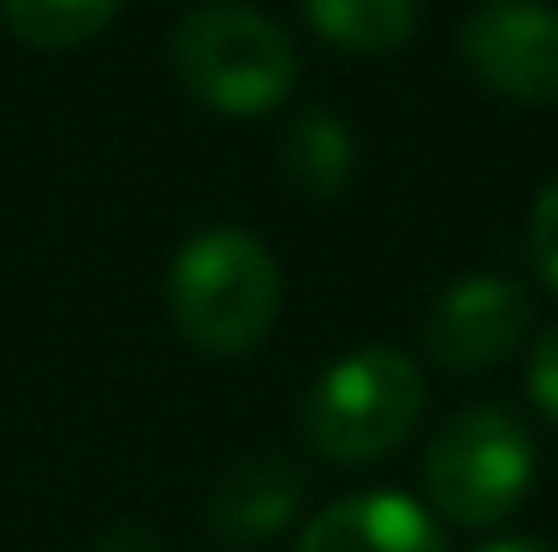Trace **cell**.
<instances>
[{
	"label": "cell",
	"mask_w": 558,
	"mask_h": 552,
	"mask_svg": "<svg viewBox=\"0 0 558 552\" xmlns=\"http://www.w3.org/2000/svg\"><path fill=\"white\" fill-rule=\"evenodd\" d=\"M169 315L195 353H255L282 315V271L271 249L244 228L195 233L169 266Z\"/></svg>",
	"instance_id": "obj_1"
},
{
	"label": "cell",
	"mask_w": 558,
	"mask_h": 552,
	"mask_svg": "<svg viewBox=\"0 0 558 552\" xmlns=\"http://www.w3.org/2000/svg\"><path fill=\"white\" fill-rule=\"evenodd\" d=\"M174 71L206 109L250 120L288 103L299 82V54L266 11L239 0H206L174 33Z\"/></svg>",
	"instance_id": "obj_2"
},
{
	"label": "cell",
	"mask_w": 558,
	"mask_h": 552,
	"mask_svg": "<svg viewBox=\"0 0 558 552\" xmlns=\"http://www.w3.org/2000/svg\"><path fill=\"white\" fill-rule=\"evenodd\" d=\"M537 477V444L510 406L456 412L423 450L428 504L466 531H488L521 510Z\"/></svg>",
	"instance_id": "obj_3"
},
{
	"label": "cell",
	"mask_w": 558,
	"mask_h": 552,
	"mask_svg": "<svg viewBox=\"0 0 558 552\" xmlns=\"http://www.w3.org/2000/svg\"><path fill=\"white\" fill-rule=\"evenodd\" d=\"M423 417V373L396 347H359L326 368L304 401V439L337 466L390 455Z\"/></svg>",
	"instance_id": "obj_4"
},
{
	"label": "cell",
	"mask_w": 558,
	"mask_h": 552,
	"mask_svg": "<svg viewBox=\"0 0 558 552\" xmlns=\"http://www.w3.org/2000/svg\"><path fill=\"white\" fill-rule=\"evenodd\" d=\"M466 71L515 103H558V11L537 0H494L461 27Z\"/></svg>",
	"instance_id": "obj_5"
},
{
	"label": "cell",
	"mask_w": 558,
	"mask_h": 552,
	"mask_svg": "<svg viewBox=\"0 0 558 552\" xmlns=\"http://www.w3.org/2000/svg\"><path fill=\"white\" fill-rule=\"evenodd\" d=\"M532 326V298L510 277H461L423 315V347L450 373H483L505 364Z\"/></svg>",
	"instance_id": "obj_6"
},
{
	"label": "cell",
	"mask_w": 558,
	"mask_h": 552,
	"mask_svg": "<svg viewBox=\"0 0 558 552\" xmlns=\"http://www.w3.org/2000/svg\"><path fill=\"white\" fill-rule=\"evenodd\" d=\"M299 552H450V542L407 493H353L304 526Z\"/></svg>",
	"instance_id": "obj_7"
},
{
	"label": "cell",
	"mask_w": 558,
	"mask_h": 552,
	"mask_svg": "<svg viewBox=\"0 0 558 552\" xmlns=\"http://www.w3.org/2000/svg\"><path fill=\"white\" fill-rule=\"evenodd\" d=\"M299 510H304V482H299L293 461H282V455L233 461L206 499V520L228 542H266V537L288 531Z\"/></svg>",
	"instance_id": "obj_8"
},
{
	"label": "cell",
	"mask_w": 558,
	"mask_h": 552,
	"mask_svg": "<svg viewBox=\"0 0 558 552\" xmlns=\"http://www.w3.org/2000/svg\"><path fill=\"white\" fill-rule=\"evenodd\" d=\"M282 169L288 180L299 184L304 195L326 200V195H342L353 184V169H359V147H353V131L326 114V109H310L288 125L282 136Z\"/></svg>",
	"instance_id": "obj_9"
},
{
	"label": "cell",
	"mask_w": 558,
	"mask_h": 552,
	"mask_svg": "<svg viewBox=\"0 0 558 552\" xmlns=\"http://www.w3.org/2000/svg\"><path fill=\"white\" fill-rule=\"evenodd\" d=\"M310 27L348 54H390L417 27V0H304Z\"/></svg>",
	"instance_id": "obj_10"
},
{
	"label": "cell",
	"mask_w": 558,
	"mask_h": 552,
	"mask_svg": "<svg viewBox=\"0 0 558 552\" xmlns=\"http://www.w3.org/2000/svg\"><path fill=\"white\" fill-rule=\"evenodd\" d=\"M120 0H0L5 27L27 49H76L114 22Z\"/></svg>",
	"instance_id": "obj_11"
},
{
	"label": "cell",
	"mask_w": 558,
	"mask_h": 552,
	"mask_svg": "<svg viewBox=\"0 0 558 552\" xmlns=\"http://www.w3.org/2000/svg\"><path fill=\"white\" fill-rule=\"evenodd\" d=\"M532 260H537L543 282L558 293V174L543 184V195L532 206Z\"/></svg>",
	"instance_id": "obj_12"
},
{
	"label": "cell",
	"mask_w": 558,
	"mask_h": 552,
	"mask_svg": "<svg viewBox=\"0 0 558 552\" xmlns=\"http://www.w3.org/2000/svg\"><path fill=\"white\" fill-rule=\"evenodd\" d=\"M526 384H532V401L543 406V417L558 428V326L543 331V342L532 353V368H526Z\"/></svg>",
	"instance_id": "obj_13"
},
{
	"label": "cell",
	"mask_w": 558,
	"mask_h": 552,
	"mask_svg": "<svg viewBox=\"0 0 558 552\" xmlns=\"http://www.w3.org/2000/svg\"><path fill=\"white\" fill-rule=\"evenodd\" d=\"M93 552H163V548H158V537H153L142 520H120V526H109V531L98 537Z\"/></svg>",
	"instance_id": "obj_14"
},
{
	"label": "cell",
	"mask_w": 558,
	"mask_h": 552,
	"mask_svg": "<svg viewBox=\"0 0 558 552\" xmlns=\"http://www.w3.org/2000/svg\"><path fill=\"white\" fill-rule=\"evenodd\" d=\"M477 552H554L548 542H532V537H505V542H488Z\"/></svg>",
	"instance_id": "obj_15"
}]
</instances>
